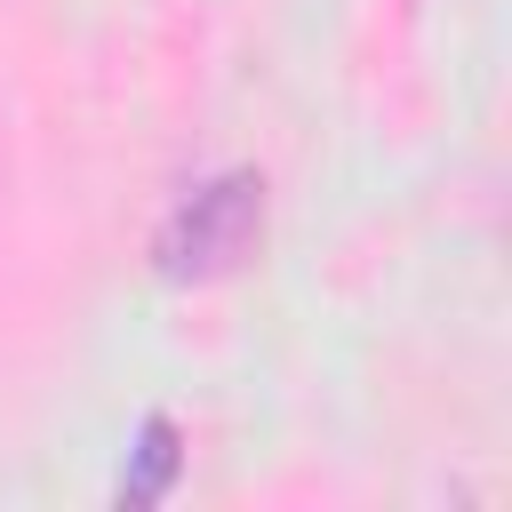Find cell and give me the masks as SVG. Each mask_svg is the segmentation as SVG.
I'll return each mask as SVG.
<instances>
[{"mask_svg":"<svg viewBox=\"0 0 512 512\" xmlns=\"http://www.w3.org/2000/svg\"><path fill=\"white\" fill-rule=\"evenodd\" d=\"M256 232H264V184H256L248 168H224V176L192 184V192L168 208L152 256H160L168 280H224V272L256 248Z\"/></svg>","mask_w":512,"mask_h":512,"instance_id":"6da1fadb","label":"cell"},{"mask_svg":"<svg viewBox=\"0 0 512 512\" xmlns=\"http://www.w3.org/2000/svg\"><path fill=\"white\" fill-rule=\"evenodd\" d=\"M176 472H184L176 424H168V416H144V424H136V448H128V464H120V504H160V496L176 488Z\"/></svg>","mask_w":512,"mask_h":512,"instance_id":"7a4b0ae2","label":"cell"}]
</instances>
